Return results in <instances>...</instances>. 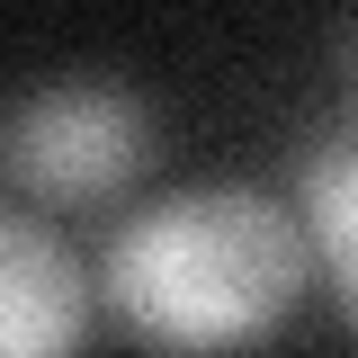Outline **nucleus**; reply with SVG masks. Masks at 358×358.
Masks as SVG:
<instances>
[{
	"label": "nucleus",
	"mask_w": 358,
	"mask_h": 358,
	"mask_svg": "<svg viewBox=\"0 0 358 358\" xmlns=\"http://www.w3.org/2000/svg\"><path fill=\"white\" fill-rule=\"evenodd\" d=\"M90 287L152 350L233 358V350H260L268 331L296 313V296L313 287V260H305L296 215L268 188L206 179V188L134 206L117 224V242H108V260H99Z\"/></svg>",
	"instance_id": "nucleus-1"
},
{
	"label": "nucleus",
	"mask_w": 358,
	"mask_h": 358,
	"mask_svg": "<svg viewBox=\"0 0 358 358\" xmlns=\"http://www.w3.org/2000/svg\"><path fill=\"white\" fill-rule=\"evenodd\" d=\"M152 162V108L126 81H54L9 117V171L45 206H108Z\"/></svg>",
	"instance_id": "nucleus-2"
},
{
	"label": "nucleus",
	"mask_w": 358,
	"mask_h": 358,
	"mask_svg": "<svg viewBox=\"0 0 358 358\" xmlns=\"http://www.w3.org/2000/svg\"><path fill=\"white\" fill-rule=\"evenodd\" d=\"M90 305V268L36 215H0V358H81Z\"/></svg>",
	"instance_id": "nucleus-3"
},
{
	"label": "nucleus",
	"mask_w": 358,
	"mask_h": 358,
	"mask_svg": "<svg viewBox=\"0 0 358 358\" xmlns=\"http://www.w3.org/2000/svg\"><path fill=\"white\" fill-rule=\"evenodd\" d=\"M296 233H305V260L331 278V296L350 305V278H358V162H350V134H313L296 152Z\"/></svg>",
	"instance_id": "nucleus-4"
}]
</instances>
